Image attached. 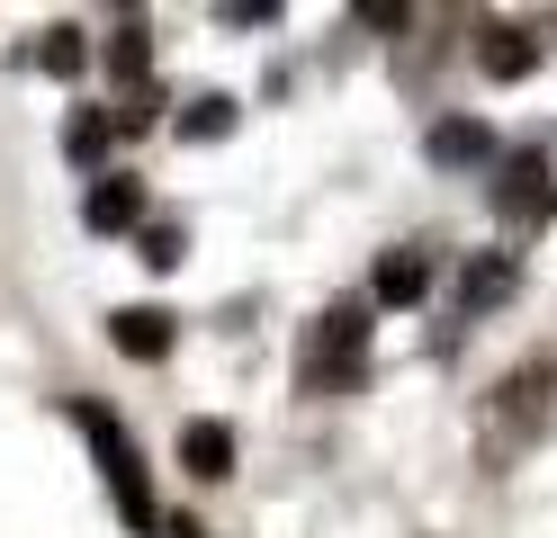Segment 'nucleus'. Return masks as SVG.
<instances>
[{
	"mask_svg": "<svg viewBox=\"0 0 557 538\" xmlns=\"http://www.w3.org/2000/svg\"><path fill=\"white\" fill-rule=\"evenodd\" d=\"M73 430H82V440L99 449V476H109V502H117V521L135 529V538H153V485H145V449H135L126 440V422L109 413V404H82V395H73Z\"/></svg>",
	"mask_w": 557,
	"mask_h": 538,
	"instance_id": "nucleus-1",
	"label": "nucleus"
},
{
	"mask_svg": "<svg viewBox=\"0 0 557 538\" xmlns=\"http://www.w3.org/2000/svg\"><path fill=\"white\" fill-rule=\"evenodd\" d=\"M548 395H557V368H548V359H531V368H512V377L495 386V404H485V458H495V466H504V449L540 440Z\"/></svg>",
	"mask_w": 557,
	"mask_h": 538,
	"instance_id": "nucleus-2",
	"label": "nucleus"
},
{
	"mask_svg": "<svg viewBox=\"0 0 557 538\" xmlns=\"http://www.w3.org/2000/svg\"><path fill=\"white\" fill-rule=\"evenodd\" d=\"M360 350H369V305H333L315 323V341H306V386H324V395H351L360 386Z\"/></svg>",
	"mask_w": 557,
	"mask_h": 538,
	"instance_id": "nucleus-3",
	"label": "nucleus"
},
{
	"mask_svg": "<svg viewBox=\"0 0 557 538\" xmlns=\"http://www.w3.org/2000/svg\"><path fill=\"white\" fill-rule=\"evenodd\" d=\"M82 215H90V234H126L135 215H145V179H126V171H109L99 189L82 198Z\"/></svg>",
	"mask_w": 557,
	"mask_h": 538,
	"instance_id": "nucleus-4",
	"label": "nucleus"
},
{
	"mask_svg": "<svg viewBox=\"0 0 557 538\" xmlns=\"http://www.w3.org/2000/svg\"><path fill=\"white\" fill-rule=\"evenodd\" d=\"M181 466H189L198 485H225V476H234V430H225V422H189V430H181Z\"/></svg>",
	"mask_w": 557,
	"mask_h": 538,
	"instance_id": "nucleus-5",
	"label": "nucleus"
},
{
	"mask_svg": "<svg viewBox=\"0 0 557 538\" xmlns=\"http://www.w3.org/2000/svg\"><path fill=\"white\" fill-rule=\"evenodd\" d=\"M109 341H117L126 359H162V350H171V314H162V305H117V314H109Z\"/></svg>",
	"mask_w": 557,
	"mask_h": 538,
	"instance_id": "nucleus-6",
	"label": "nucleus"
},
{
	"mask_svg": "<svg viewBox=\"0 0 557 538\" xmlns=\"http://www.w3.org/2000/svg\"><path fill=\"white\" fill-rule=\"evenodd\" d=\"M476 63L495 72V82H521V72L540 63V36H531V27H485V46H476Z\"/></svg>",
	"mask_w": 557,
	"mask_h": 538,
	"instance_id": "nucleus-7",
	"label": "nucleus"
},
{
	"mask_svg": "<svg viewBox=\"0 0 557 538\" xmlns=\"http://www.w3.org/2000/svg\"><path fill=\"white\" fill-rule=\"evenodd\" d=\"M423 287H432L423 251H387V261H377V305H423Z\"/></svg>",
	"mask_w": 557,
	"mask_h": 538,
	"instance_id": "nucleus-8",
	"label": "nucleus"
},
{
	"mask_svg": "<svg viewBox=\"0 0 557 538\" xmlns=\"http://www.w3.org/2000/svg\"><path fill=\"white\" fill-rule=\"evenodd\" d=\"M540 179H548V162H540V153H512V162H504V189H495V207H504V215H521V207H548V198H540Z\"/></svg>",
	"mask_w": 557,
	"mask_h": 538,
	"instance_id": "nucleus-9",
	"label": "nucleus"
},
{
	"mask_svg": "<svg viewBox=\"0 0 557 538\" xmlns=\"http://www.w3.org/2000/svg\"><path fill=\"white\" fill-rule=\"evenodd\" d=\"M145 63H153V54H145V27H117V36H109V72L126 82V99H145Z\"/></svg>",
	"mask_w": 557,
	"mask_h": 538,
	"instance_id": "nucleus-10",
	"label": "nucleus"
},
{
	"mask_svg": "<svg viewBox=\"0 0 557 538\" xmlns=\"http://www.w3.org/2000/svg\"><path fill=\"white\" fill-rule=\"evenodd\" d=\"M432 162H485V126H432Z\"/></svg>",
	"mask_w": 557,
	"mask_h": 538,
	"instance_id": "nucleus-11",
	"label": "nucleus"
},
{
	"mask_svg": "<svg viewBox=\"0 0 557 538\" xmlns=\"http://www.w3.org/2000/svg\"><path fill=\"white\" fill-rule=\"evenodd\" d=\"M495 297H512V261H476V270H468V305L485 314Z\"/></svg>",
	"mask_w": 557,
	"mask_h": 538,
	"instance_id": "nucleus-12",
	"label": "nucleus"
},
{
	"mask_svg": "<svg viewBox=\"0 0 557 538\" xmlns=\"http://www.w3.org/2000/svg\"><path fill=\"white\" fill-rule=\"evenodd\" d=\"M225 126H234V99H189V117H181V135H189V143L225 135Z\"/></svg>",
	"mask_w": 557,
	"mask_h": 538,
	"instance_id": "nucleus-13",
	"label": "nucleus"
},
{
	"mask_svg": "<svg viewBox=\"0 0 557 538\" xmlns=\"http://www.w3.org/2000/svg\"><path fill=\"white\" fill-rule=\"evenodd\" d=\"M109 135H117V117H73V126H63V143H73V162L109 153Z\"/></svg>",
	"mask_w": 557,
	"mask_h": 538,
	"instance_id": "nucleus-14",
	"label": "nucleus"
},
{
	"mask_svg": "<svg viewBox=\"0 0 557 538\" xmlns=\"http://www.w3.org/2000/svg\"><path fill=\"white\" fill-rule=\"evenodd\" d=\"M90 46H82V27H46V72H82Z\"/></svg>",
	"mask_w": 557,
	"mask_h": 538,
	"instance_id": "nucleus-15",
	"label": "nucleus"
},
{
	"mask_svg": "<svg viewBox=\"0 0 557 538\" xmlns=\"http://www.w3.org/2000/svg\"><path fill=\"white\" fill-rule=\"evenodd\" d=\"M145 270H181V234H171V225L162 234L145 225Z\"/></svg>",
	"mask_w": 557,
	"mask_h": 538,
	"instance_id": "nucleus-16",
	"label": "nucleus"
}]
</instances>
